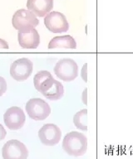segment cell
<instances>
[{
	"instance_id": "4",
	"label": "cell",
	"mask_w": 133,
	"mask_h": 159,
	"mask_svg": "<svg viewBox=\"0 0 133 159\" xmlns=\"http://www.w3.org/2000/svg\"><path fill=\"white\" fill-rule=\"evenodd\" d=\"M26 112L28 116L35 121H42L48 118L51 114L49 104L40 98H33L26 104Z\"/></svg>"
},
{
	"instance_id": "1",
	"label": "cell",
	"mask_w": 133,
	"mask_h": 159,
	"mask_svg": "<svg viewBox=\"0 0 133 159\" xmlns=\"http://www.w3.org/2000/svg\"><path fill=\"white\" fill-rule=\"evenodd\" d=\"M35 89L50 100H58L63 96V84L53 77L48 70H40L33 78Z\"/></svg>"
},
{
	"instance_id": "5",
	"label": "cell",
	"mask_w": 133,
	"mask_h": 159,
	"mask_svg": "<svg viewBox=\"0 0 133 159\" xmlns=\"http://www.w3.org/2000/svg\"><path fill=\"white\" fill-rule=\"evenodd\" d=\"M13 27L18 31L35 28L39 23L38 17L28 9H19L13 14Z\"/></svg>"
},
{
	"instance_id": "14",
	"label": "cell",
	"mask_w": 133,
	"mask_h": 159,
	"mask_svg": "<svg viewBox=\"0 0 133 159\" xmlns=\"http://www.w3.org/2000/svg\"><path fill=\"white\" fill-rule=\"evenodd\" d=\"M73 124L76 128L82 131L88 130V110L86 109H82L73 117Z\"/></svg>"
},
{
	"instance_id": "11",
	"label": "cell",
	"mask_w": 133,
	"mask_h": 159,
	"mask_svg": "<svg viewBox=\"0 0 133 159\" xmlns=\"http://www.w3.org/2000/svg\"><path fill=\"white\" fill-rule=\"evenodd\" d=\"M18 40L22 48L36 49L40 43V36L35 28H28L18 31Z\"/></svg>"
},
{
	"instance_id": "15",
	"label": "cell",
	"mask_w": 133,
	"mask_h": 159,
	"mask_svg": "<svg viewBox=\"0 0 133 159\" xmlns=\"http://www.w3.org/2000/svg\"><path fill=\"white\" fill-rule=\"evenodd\" d=\"M7 90V82L5 79L0 76V97L2 96Z\"/></svg>"
},
{
	"instance_id": "3",
	"label": "cell",
	"mask_w": 133,
	"mask_h": 159,
	"mask_svg": "<svg viewBox=\"0 0 133 159\" xmlns=\"http://www.w3.org/2000/svg\"><path fill=\"white\" fill-rule=\"evenodd\" d=\"M53 70L59 79L66 82L73 81L78 75V64L71 58L59 60L56 63Z\"/></svg>"
},
{
	"instance_id": "7",
	"label": "cell",
	"mask_w": 133,
	"mask_h": 159,
	"mask_svg": "<svg viewBox=\"0 0 133 159\" xmlns=\"http://www.w3.org/2000/svg\"><path fill=\"white\" fill-rule=\"evenodd\" d=\"M2 156L3 159H27L28 150L22 142L12 139L3 145Z\"/></svg>"
},
{
	"instance_id": "6",
	"label": "cell",
	"mask_w": 133,
	"mask_h": 159,
	"mask_svg": "<svg viewBox=\"0 0 133 159\" xmlns=\"http://www.w3.org/2000/svg\"><path fill=\"white\" fill-rule=\"evenodd\" d=\"M33 64L28 58H20L16 60L10 66V75L13 80L22 82L28 79L32 75Z\"/></svg>"
},
{
	"instance_id": "16",
	"label": "cell",
	"mask_w": 133,
	"mask_h": 159,
	"mask_svg": "<svg viewBox=\"0 0 133 159\" xmlns=\"http://www.w3.org/2000/svg\"><path fill=\"white\" fill-rule=\"evenodd\" d=\"M81 76L84 80V82H88V64L85 63L83 65V68H82V71H81Z\"/></svg>"
},
{
	"instance_id": "10",
	"label": "cell",
	"mask_w": 133,
	"mask_h": 159,
	"mask_svg": "<svg viewBox=\"0 0 133 159\" xmlns=\"http://www.w3.org/2000/svg\"><path fill=\"white\" fill-rule=\"evenodd\" d=\"M38 138L45 146H55L62 139V131L56 124H46L39 129Z\"/></svg>"
},
{
	"instance_id": "19",
	"label": "cell",
	"mask_w": 133,
	"mask_h": 159,
	"mask_svg": "<svg viewBox=\"0 0 133 159\" xmlns=\"http://www.w3.org/2000/svg\"><path fill=\"white\" fill-rule=\"evenodd\" d=\"M8 43L6 42L5 40L1 39L0 38V49H8Z\"/></svg>"
},
{
	"instance_id": "2",
	"label": "cell",
	"mask_w": 133,
	"mask_h": 159,
	"mask_svg": "<svg viewBox=\"0 0 133 159\" xmlns=\"http://www.w3.org/2000/svg\"><path fill=\"white\" fill-rule=\"evenodd\" d=\"M63 148L70 156H83L88 150V139L82 133L72 131L64 137Z\"/></svg>"
},
{
	"instance_id": "9",
	"label": "cell",
	"mask_w": 133,
	"mask_h": 159,
	"mask_svg": "<svg viewBox=\"0 0 133 159\" xmlns=\"http://www.w3.org/2000/svg\"><path fill=\"white\" fill-rule=\"evenodd\" d=\"M3 121L6 126L10 130H18L22 129L25 124V114L19 107H10L4 113Z\"/></svg>"
},
{
	"instance_id": "8",
	"label": "cell",
	"mask_w": 133,
	"mask_h": 159,
	"mask_svg": "<svg viewBox=\"0 0 133 159\" xmlns=\"http://www.w3.org/2000/svg\"><path fill=\"white\" fill-rule=\"evenodd\" d=\"M44 24L46 27L53 33L66 32L69 29V24L65 15L57 11L51 12L46 15Z\"/></svg>"
},
{
	"instance_id": "12",
	"label": "cell",
	"mask_w": 133,
	"mask_h": 159,
	"mask_svg": "<svg viewBox=\"0 0 133 159\" xmlns=\"http://www.w3.org/2000/svg\"><path fill=\"white\" fill-rule=\"evenodd\" d=\"M27 7L36 17H44L53 8V0H28Z\"/></svg>"
},
{
	"instance_id": "17",
	"label": "cell",
	"mask_w": 133,
	"mask_h": 159,
	"mask_svg": "<svg viewBox=\"0 0 133 159\" xmlns=\"http://www.w3.org/2000/svg\"><path fill=\"white\" fill-rule=\"evenodd\" d=\"M7 135V132H6L4 127L0 124V141H2L4 139V138Z\"/></svg>"
},
{
	"instance_id": "18",
	"label": "cell",
	"mask_w": 133,
	"mask_h": 159,
	"mask_svg": "<svg viewBox=\"0 0 133 159\" xmlns=\"http://www.w3.org/2000/svg\"><path fill=\"white\" fill-rule=\"evenodd\" d=\"M82 99H83V102L84 104H88V89L86 88L83 92V95H82Z\"/></svg>"
},
{
	"instance_id": "13",
	"label": "cell",
	"mask_w": 133,
	"mask_h": 159,
	"mask_svg": "<svg viewBox=\"0 0 133 159\" xmlns=\"http://www.w3.org/2000/svg\"><path fill=\"white\" fill-rule=\"evenodd\" d=\"M64 48V49H76L77 42L70 35H65L61 37H55L48 43V49Z\"/></svg>"
}]
</instances>
